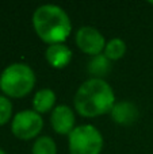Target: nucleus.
I'll list each match as a JSON object with an SVG mask.
<instances>
[{
	"mask_svg": "<svg viewBox=\"0 0 153 154\" xmlns=\"http://www.w3.org/2000/svg\"><path fill=\"white\" fill-rule=\"evenodd\" d=\"M73 103L81 116L95 118L111 112L115 104V96L107 81L92 77L80 85Z\"/></svg>",
	"mask_w": 153,
	"mask_h": 154,
	"instance_id": "f257e3e1",
	"label": "nucleus"
},
{
	"mask_svg": "<svg viewBox=\"0 0 153 154\" xmlns=\"http://www.w3.org/2000/svg\"><path fill=\"white\" fill-rule=\"evenodd\" d=\"M37 35L49 45L62 43L72 31V23L64 10L54 4L41 5L33 15Z\"/></svg>",
	"mask_w": 153,
	"mask_h": 154,
	"instance_id": "f03ea898",
	"label": "nucleus"
},
{
	"mask_svg": "<svg viewBox=\"0 0 153 154\" xmlns=\"http://www.w3.org/2000/svg\"><path fill=\"white\" fill-rule=\"evenodd\" d=\"M35 85V75L26 64H11L0 76V89L10 97H23Z\"/></svg>",
	"mask_w": 153,
	"mask_h": 154,
	"instance_id": "7ed1b4c3",
	"label": "nucleus"
},
{
	"mask_svg": "<svg viewBox=\"0 0 153 154\" xmlns=\"http://www.w3.org/2000/svg\"><path fill=\"white\" fill-rule=\"evenodd\" d=\"M102 147V134L92 125L77 126L69 134L70 154H100Z\"/></svg>",
	"mask_w": 153,
	"mask_h": 154,
	"instance_id": "20e7f679",
	"label": "nucleus"
},
{
	"mask_svg": "<svg viewBox=\"0 0 153 154\" xmlns=\"http://www.w3.org/2000/svg\"><path fill=\"white\" fill-rule=\"evenodd\" d=\"M43 127V119L41 115L31 109L20 111L14 116L11 130L14 135L19 139L29 141L37 137Z\"/></svg>",
	"mask_w": 153,
	"mask_h": 154,
	"instance_id": "39448f33",
	"label": "nucleus"
},
{
	"mask_svg": "<svg viewBox=\"0 0 153 154\" xmlns=\"http://www.w3.org/2000/svg\"><path fill=\"white\" fill-rule=\"evenodd\" d=\"M76 45L83 53L95 57L100 54L106 48L105 37L100 34L99 30L89 26H84L76 32Z\"/></svg>",
	"mask_w": 153,
	"mask_h": 154,
	"instance_id": "423d86ee",
	"label": "nucleus"
},
{
	"mask_svg": "<svg viewBox=\"0 0 153 154\" xmlns=\"http://www.w3.org/2000/svg\"><path fill=\"white\" fill-rule=\"evenodd\" d=\"M52 127L57 134L69 135L75 130V114L68 106H58L53 109L50 118Z\"/></svg>",
	"mask_w": 153,
	"mask_h": 154,
	"instance_id": "0eeeda50",
	"label": "nucleus"
},
{
	"mask_svg": "<svg viewBox=\"0 0 153 154\" xmlns=\"http://www.w3.org/2000/svg\"><path fill=\"white\" fill-rule=\"evenodd\" d=\"M45 57L46 61L50 64V66L56 68V69H62L72 60V51L64 43H54V45L48 46Z\"/></svg>",
	"mask_w": 153,
	"mask_h": 154,
	"instance_id": "6e6552de",
	"label": "nucleus"
},
{
	"mask_svg": "<svg viewBox=\"0 0 153 154\" xmlns=\"http://www.w3.org/2000/svg\"><path fill=\"white\" fill-rule=\"evenodd\" d=\"M111 118L115 123L122 126H129L134 123L138 118V108L134 103L130 101H119L115 103L111 109Z\"/></svg>",
	"mask_w": 153,
	"mask_h": 154,
	"instance_id": "1a4fd4ad",
	"label": "nucleus"
},
{
	"mask_svg": "<svg viewBox=\"0 0 153 154\" xmlns=\"http://www.w3.org/2000/svg\"><path fill=\"white\" fill-rule=\"evenodd\" d=\"M54 103H56V93L49 88L39 89L33 99V106L35 108V112H38V114L49 112L53 108Z\"/></svg>",
	"mask_w": 153,
	"mask_h": 154,
	"instance_id": "9d476101",
	"label": "nucleus"
},
{
	"mask_svg": "<svg viewBox=\"0 0 153 154\" xmlns=\"http://www.w3.org/2000/svg\"><path fill=\"white\" fill-rule=\"evenodd\" d=\"M111 62L105 54H98L92 57L88 64V72L94 76V79H102L110 72Z\"/></svg>",
	"mask_w": 153,
	"mask_h": 154,
	"instance_id": "9b49d317",
	"label": "nucleus"
},
{
	"mask_svg": "<svg viewBox=\"0 0 153 154\" xmlns=\"http://www.w3.org/2000/svg\"><path fill=\"white\" fill-rule=\"evenodd\" d=\"M126 53V45L122 39L119 38H114V39L108 41L106 43V48H105V56L107 57L110 61H117V60L122 58Z\"/></svg>",
	"mask_w": 153,
	"mask_h": 154,
	"instance_id": "f8f14e48",
	"label": "nucleus"
},
{
	"mask_svg": "<svg viewBox=\"0 0 153 154\" xmlns=\"http://www.w3.org/2000/svg\"><path fill=\"white\" fill-rule=\"evenodd\" d=\"M33 154H57V146L50 137H41L33 145Z\"/></svg>",
	"mask_w": 153,
	"mask_h": 154,
	"instance_id": "ddd939ff",
	"label": "nucleus"
},
{
	"mask_svg": "<svg viewBox=\"0 0 153 154\" xmlns=\"http://www.w3.org/2000/svg\"><path fill=\"white\" fill-rule=\"evenodd\" d=\"M12 115V104L10 99L5 96H0V126L7 123Z\"/></svg>",
	"mask_w": 153,
	"mask_h": 154,
	"instance_id": "4468645a",
	"label": "nucleus"
},
{
	"mask_svg": "<svg viewBox=\"0 0 153 154\" xmlns=\"http://www.w3.org/2000/svg\"><path fill=\"white\" fill-rule=\"evenodd\" d=\"M0 154H5V153H4V150H2V149H0Z\"/></svg>",
	"mask_w": 153,
	"mask_h": 154,
	"instance_id": "2eb2a0df",
	"label": "nucleus"
},
{
	"mask_svg": "<svg viewBox=\"0 0 153 154\" xmlns=\"http://www.w3.org/2000/svg\"><path fill=\"white\" fill-rule=\"evenodd\" d=\"M152 4H153V3H152Z\"/></svg>",
	"mask_w": 153,
	"mask_h": 154,
	"instance_id": "dca6fc26",
	"label": "nucleus"
}]
</instances>
